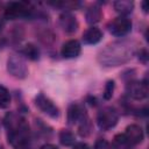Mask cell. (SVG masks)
I'll return each instance as SVG.
<instances>
[{
    "mask_svg": "<svg viewBox=\"0 0 149 149\" xmlns=\"http://www.w3.org/2000/svg\"><path fill=\"white\" fill-rule=\"evenodd\" d=\"M74 135L71 133V132H69V130H62L61 133H59V141H61V143L63 144V146H66V147H69V146H73L74 144Z\"/></svg>",
    "mask_w": 149,
    "mask_h": 149,
    "instance_id": "ac0fdd59",
    "label": "cell"
},
{
    "mask_svg": "<svg viewBox=\"0 0 149 149\" xmlns=\"http://www.w3.org/2000/svg\"><path fill=\"white\" fill-rule=\"evenodd\" d=\"M85 118H87L86 113H85V111H83V108L80 106L71 105L69 107V111H68V121H69V123L74 125L78 121H83Z\"/></svg>",
    "mask_w": 149,
    "mask_h": 149,
    "instance_id": "4fadbf2b",
    "label": "cell"
},
{
    "mask_svg": "<svg viewBox=\"0 0 149 149\" xmlns=\"http://www.w3.org/2000/svg\"><path fill=\"white\" fill-rule=\"evenodd\" d=\"M7 70L8 72L16 78H24L28 73V68L20 55L13 54L7 61Z\"/></svg>",
    "mask_w": 149,
    "mask_h": 149,
    "instance_id": "277c9868",
    "label": "cell"
},
{
    "mask_svg": "<svg viewBox=\"0 0 149 149\" xmlns=\"http://www.w3.org/2000/svg\"><path fill=\"white\" fill-rule=\"evenodd\" d=\"M112 147H113V149H130L132 144L128 142L125 134H118L113 139Z\"/></svg>",
    "mask_w": 149,
    "mask_h": 149,
    "instance_id": "e0dca14e",
    "label": "cell"
},
{
    "mask_svg": "<svg viewBox=\"0 0 149 149\" xmlns=\"http://www.w3.org/2000/svg\"><path fill=\"white\" fill-rule=\"evenodd\" d=\"M135 52V45L133 42L122 41L114 42L105 48L99 54V62L106 66H118L128 62Z\"/></svg>",
    "mask_w": 149,
    "mask_h": 149,
    "instance_id": "6da1fadb",
    "label": "cell"
},
{
    "mask_svg": "<svg viewBox=\"0 0 149 149\" xmlns=\"http://www.w3.org/2000/svg\"><path fill=\"white\" fill-rule=\"evenodd\" d=\"M101 38L102 31L97 27H91L83 34V41L86 44H97L101 41Z\"/></svg>",
    "mask_w": 149,
    "mask_h": 149,
    "instance_id": "7c38bea8",
    "label": "cell"
},
{
    "mask_svg": "<svg viewBox=\"0 0 149 149\" xmlns=\"http://www.w3.org/2000/svg\"><path fill=\"white\" fill-rule=\"evenodd\" d=\"M101 16H102V12H101L100 7L99 6H95V5L88 7L87 10H86V13H85L86 21L90 24H94V23L99 22L100 19H101Z\"/></svg>",
    "mask_w": 149,
    "mask_h": 149,
    "instance_id": "5bb4252c",
    "label": "cell"
},
{
    "mask_svg": "<svg viewBox=\"0 0 149 149\" xmlns=\"http://www.w3.org/2000/svg\"><path fill=\"white\" fill-rule=\"evenodd\" d=\"M40 149H58L56 146H54V144H50V143H48V144H44V146H42Z\"/></svg>",
    "mask_w": 149,
    "mask_h": 149,
    "instance_id": "603a6c76",
    "label": "cell"
},
{
    "mask_svg": "<svg viewBox=\"0 0 149 149\" xmlns=\"http://www.w3.org/2000/svg\"><path fill=\"white\" fill-rule=\"evenodd\" d=\"M127 93L135 100H142L148 95V86L142 81H132L127 86Z\"/></svg>",
    "mask_w": 149,
    "mask_h": 149,
    "instance_id": "ba28073f",
    "label": "cell"
},
{
    "mask_svg": "<svg viewBox=\"0 0 149 149\" xmlns=\"http://www.w3.org/2000/svg\"><path fill=\"white\" fill-rule=\"evenodd\" d=\"M73 149H90V147L84 142H78L73 144Z\"/></svg>",
    "mask_w": 149,
    "mask_h": 149,
    "instance_id": "7402d4cb",
    "label": "cell"
},
{
    "mask_svg": "<svg viewBox=\"0 0 149 149\" xmlns=\"http://www.w3.org/2000/svg\"><path fill=\"white\" fill-rule=\"evenodd\" d=\"M59 24L62 29L68 34H72L78 29V21L76 16L70 12H65L59 16Z\"/></svg>",
    "mask_w": 149,
    "mask_h": 149,
    "instance_id": "9c48e42d",
    "label": "cell"
},
{
    "mask_svg": "<svg viewBox=\"0 0 149 149\" xmlns=\"http://www.w3.org/2000/svg\"><path fill=\"white\" fill-rule=\"evenodd\" d=\"M81 51V47H80V43L77 41V40H70L68 42H65L62 47V50H61V54L64 58H74V57H78L79 54Z\"/></svg>",
    "mask_w": 149,
    "mask_h": 149,
    "instance_id": "30bf717a",
    "label": "cell"
},
{
    "mask_svg": "<svg viewBox=\"0 0 149 149\" xmlns=\"http://www.w3.org/2000/svg\"><path fill=\"white\" fill-rule=\"evenodd\" d=\"M141 5H142V8H143V12L147 13V12H148V8H147V1H143Z\"/></svg>",
    "mask_w": 149,
    "mask_h": 149,
    "instance_id": "cb8c5ba5",
    "label": "cell"
},
{
    "mask_svg": "<svg viewBox=\"0 0 149 149\" xmlns=\"http://www.w3.org/2000/svg\"><path fill=\"white\" fill-rule=\"evenodd\" d=\"M114 86H115V85H114V81H113V80H108V81L106 83V85H105V90H104V93H102L104 99L109 100V99L113 97Z\"/></svg>",
    "mask_w": 149,
    "mask_h": 149,
    "instance_id": "ffe728a7",
    "label": "cell"
},
{
    "mask_svg": "<svg viewBox=\"0 0 149 149\" xmlns=\"http://www.w3.org/2000/svg\"><path fill=\"white\" fill-rule=\"evenodd\" d=\"M125 136L130 144H139L143 141V130L139 125H129L126 128Z\"/></svg>",
    "mask_w": 149,
    "mask_h": 149,
    "instance_id": "8fae6325",
    "label": "cell"
},
{
    "mask_svg": "<svg viewBox=\"0 0 149 149\" xmlns=\"http://www.w3.org/2000/svg\"><path fill=\"white\" fill-rule=\"evenodd\" d=\"M22 54H23L27 58H29V59H31V61H36V59L40 58V50H38V48H37L35 44H33V43L26 44L24 48H23V50H22Z\"/></svg>",
    "mask_w": 149,
    "mask_h": 149,
    "instance_id": "2e32d148",
    "label": "cell"
},
{
    "mask_svg": "<svg viewBox=\"0 0 149 149\" xmlns=\"http://www.w3.org/2000/svg\"><path fill=\"white\" fill-rule=\"evenodd\" d=\"M35 104L36 106L47 115H49L50 118H57L59 115V111L57 108V106L48 98L45 97L43 93H40L36 95L35 98Z\"/></svg>",
    "mask_w": 149,
    "mask_h": 149,
    "instance_id": "52a82bcc",
    "label": "cell"
},
{
    "mask_svg": "<svg viewBox=\"0 0 149 149\" xmlns=\"http://www.w3.org/2000/svg\"><path fill=\"white\" fill-rule=\"evenodd\" d=\"M108 30L114 36H125L132 30V21L126 16L115 17L108 23Z\"/></svg>",
    "mask_w": 149,
    "mask_h": 149,
    "instance_id": "5b68a950",
    "label": "cell"
},
{
    "mask_svg": "<svg viewBox=\"0 0 149 149\" xmlns=\"http://www.w3.org/2000/svg\"><path fill=\"white\" fill-rule=\"evenodd\" d=\"M10 104V94L6 87L0 86V108H7Z\"/></svg>",
    "mask_w": 149,
    "mask_h": 149,
    "instance_id": "d6986e66",
    "label": "cell"
},
{
    "mask_svg": "<svg viewBox=\"0 0 149 149\" xmlns=\"http://www.w3.org/2000/svg\"><path fill=\"white\" fill-rule=\"evenodd\" d=\"M118 120H119L118 112L113 107H104L102 109L99 111L97 116L98 126L104 130H108L113 128L118 123Z\"/></svg>",
    "mask_w": 149,
    "mask_h": 149,
    "instance_id": "3957f363",
    "label": "cell"
},
{
    "mask_svg": "<svg viewBox=\"0 0 149 149\" xmlns=\"http://www.w3.org/2000/svg\"><path fill=\"white\" fill-rule=\"evenodd\" d=\"M133 7H134V3L133 1H129V0H119L114 2V9L118 13H120L121 16L130 14L133 10Z\"/></svg>",
    "mask_w": 149,
    "mask_h": 149,
    "instance_id": "9a60e30c",
    "label": "cell"
},
{
    "mask_svg": "<svg viewBox=\"0 0 149 149\" xmlns=\"http://www.w3.org/2000/svg\"><path fill=\"white\" fill-rule=\"evenodd\" d=\"M29 12H30L29 5L26 2H10L7 5L5 9V16L7 19L14 20V19L27 16Z\"/></svg>",
    "mask_w": 149,
    "mask_h": 149,
    "instance_id": "8992f818",
    "label": "cell"
},
{
    "mask_svg": "<svg viewBox=\"0 0 149 149\" xmlns=\"http://www.w3.org/2000/svg\"><path fill=\"white\" fill-rule=\"evenodd\" d=\"M29 141V127L23 121L17 128L13 129L8 134V142L16 149L24 147Z\"/></svg>",
    "mask_w": 149,
    "mask_h": 149,
    "instance_id": "7a4b0ae2",
    "label": "cell"
},
{
    "mask_svg": "<svg viewBox=\"0 0 149 149\" xmlns=\"http://www.w3.org/2000/svg\"><path fill=\"white\" fill-rule=\"evenodd\" d=\"M94 149H109V144L106 140L99 139L94 144Z\"/></svg>",
    "mask_w": 149,
    "mask_h": 149,
    "instance_id": "44dd1931",
    "label": "cell"
},
{
    "mask_svg": "<svg viewBox=\"0 0 149 149\" xmlns=\"http://www.w3.org/2000/svg\"><path fill=\"white\" fill-rule=\"evenodd\" d=\"M19 149H24V148H23V147H22V148H19Z\"/></svg>",
    "mask_w": 149,
    "mask_h": 149,
    "instance_id": "d4e9b609",
    "label": "cell"
}]
</instances>
